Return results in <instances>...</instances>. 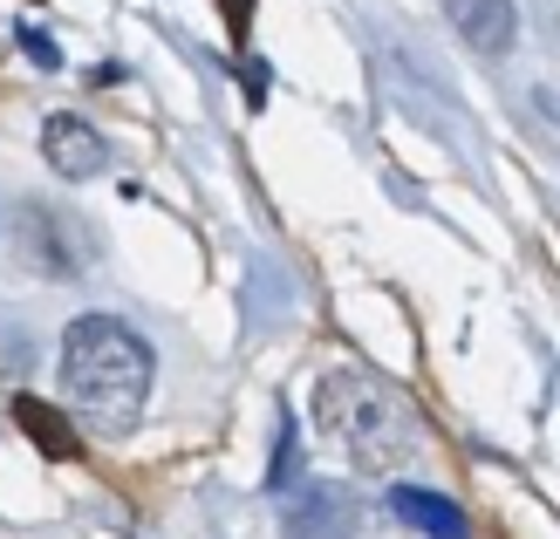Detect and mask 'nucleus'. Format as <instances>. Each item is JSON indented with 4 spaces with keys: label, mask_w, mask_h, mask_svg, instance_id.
I'll return each instance as SVG.
<instances>
[{
    "label": "nucleus",
    "mask_w": 560,
    "mask_h": 539,
    "mask_svg": "<svg viewBox=\"0 0 560 539\" xmlns=\"http://www.w3.org/2000/svg\"><path fill=\"white\" fill-rule=\"evenodd\" d=\"M362 532V505L349 485H335V478H315V485H301L288 499V513H280V539H355Z\"/></svg>",
    "instance_id": "7ed1b4c3"
},
{
    "label": "nucleus",
    "mask_w": 560,
    "mask_h": 539,
    "mask_svg": "<svg viewBox=\"0 0 560 539\" xmlns=\"http://www.w3.org/2000/svg\"><path fill=\"white\" fill-rule=\"evenodd\" d=\"M14 239H21V260L35 267V273H55V280L82 273V260H90V233H82L69 212H42V206H27L21 225H14Z\"/></svg>",
    "instance_id": "20e7f679"
},
{
    "label": "nucleus",
    "mask_w": 560,
    "mask_h": 539,
    "mask_svg": "<svg viewBox=\"0 0 560 539\" xmlns=\"http://www.w3.org/2000/svg\"><path fill=\"white\" fill-rule=\"evenodd\" d=\"M315 423L328 444H342V458L355 471H404L424 450V423H417L410 396L389 389L376 368H328L315 383Z\"/></svg>",
    "instance_id": "f03ea898"
},
{
    "label": "nucleus",
    "mask_w": 560,
    "mask_h": 539,
    "mask_svg": "<svg viewBox=\"0 0 560 539\" xmlns=\"http://www.w3.org/2000/svg\"><path fill=\"white\" fill-rule=\"evenodd\" d=\"M14 417H21V431L35 437V444L48 450V458H75V431L62 423V410H48V403H35V396H21Z\"/></svg>",
    "instance_id": "6e6552de"
},
{
    "label": "nucleus",
    "mask_w": 560,
    "mask_h": 539,
    "mask_svg": "<svg viewBox=\"0 0 560 539\" xmlns=\"http://www.w3.org/2000/svg\"><path fill=\"white\" fill-rule=\"evenodd\" d=\"M444 14H452L458 42L479 48V55H506L520 42V14L513 0H444Z\"/></svg>",
    "instance_id": "423d86ee"
},
{
    "label": "nucleus",
    "mask_w": 560,
    "mask_h": 539,
    "mask_svg": "<svg viewBox=\"0 0 560 539\" xmlns=\"http://www.w3.org/2000/svg\"><path fill=\"white\" fill-rule=\"evenodd\" d=\"M389 513H397L410 532H424V539H471L458 499H444L431 485H389Z\"/></svg>",
    "instance_id": "0eeeda50"
},
{
    "label": "nucleus",
    "mask_w": 560,
    "mask_h": 539,
    "mask_svg": "<svg viewBox=\"0 0 560 539\" xmlns=\"http://www.w3.org/2000/svg\"><path fill=\"white\" fill-rule=\"evenodd\" d=\"M27 55H35L42 69H55V62H62V55H55V42H48V35H27Z\"/></svg>",
    "instance_id": "9d476101"
},
{
    "label": "nucleus",
    "mask_w": 560,
    "mask_h": 539,
    "mask_svg": "<svg viewBox=\"0 0 560 539\" xmlns=\"http://www.w3.org/2000/svg\"><path fill=\"white\" fill-rule=\"evenodd\" d=\"M62 396L103 437H124L151 396V342L117 315H82L62 335Z\"/></svg>",
    "instance_id": "f257e3e1"
},
{
    "label": "nucleus",
    "mask_w": 560,
    "mask_h": 539,
    "mask_svg": "<svg viewBox=\"0 0 560 539\" xmlns=\"http://www.w3.org/2000/svg\"><path fill=\"white\" fill-rule=\"evenodd\" d=\"M301 471V444H294V423H280V444H273V471H267V492H288Z\"/></svg>",
    "instance_id": "1a4fd4ad"
},
{
    "label": "nucleus",
    "mask_w": 560,
    "mask_h": 539,
    "mask_svg": "<svg viewBox=\"0 0 560 539\" xmlns=\"http://www.w3.org/2000/svg\"><path fill=\"white\" fill-rule=\"evenodd\" d=\"M42 157H48V172H62V178H96L103 164H109V151H103V137L82 124V117H48V130H42Z\"/></svg>",
    "instance_id": "39448f33"
}]
</instances>
